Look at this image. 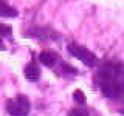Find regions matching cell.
<instances>
[{
  "label": "cell",
  "instance_id": "8",
  "mask_svg": "<svg viewBox=\"0 0 124 116\" xmlns=\"http://www.w3.org/2000/svg\"><path fill=\"white\" fill-rule=\"evenodd\" d=\"M73 98H75V101L78 104H84L85 102V98H84V94H82L81 90H76L75 93H73Z\"/></svg>",
  "mask_w": 124,
  "mask_h": 116
},
{
  "label": "cell",
  "instance_id": "11",
  "mask_svg": "<svg viewBox=\"0 0 124 116\" xmlns=\"http://www.w3.org/2000/svg\"><path fill=\"white\" fill-rule=\"evenodd\" d=\"M121 111H123V113H124V108H123V110H121Z\"/></svg>",
  "mask_w": 124,
  "mask_h": 116
},
{
  "label": "cell",
  "instance_id": "2",
  "mask_svg": "<svg viewBox=\"0 0 124 116\" xmlns=\"http://www.w3.org/2000/svg\"><path fill=\"white\" fill-rule=\"evenodd\" d=\"M68 51L71 54L73 57H76V59H79L82 64H85L87 67H93V65H96V56L93 54L90 50H87L85 46L82 45H78V44H70L68 45Z\"/></svg>",
  "mask_w": 124,
  "mask_h": 116
},
{
  "label": "cell",
  "instance_id": "10",
  "mask_svg": "<svg viewBox=\"0 0 124 116\" xmlns=\"http://www.w3.org/2000/svg\"><path fill=\"white\" fill-rule=\"evenodd\" d=\"M3 48H5V46H3V44H2V42H0V50H3Z\"/></svg>",
  "mask_w": 124,
  "mask_h": 116
},
{
  "label": "cell",
  "instance_id": "7",
  "mask_svg": "<svg viewBox=\"0 0 124 116\" xmlns=\"http://www.w3.org/2000/svg\"><path fill=\"white\" fill-rule=\"evenodd\" d=\"M70 116H90V113L85 108H75L70 111Z\"/></svg>",
  "mask_w": 124,
  "mask_h": 116
},
{
  "label": "cell",
  "instance_id": "5",
  "mask_svg": "<svg viewBox=\"0 0 124 116\" xmlns=\"http://www.w3.org/2000/svg\"><path fill=\"white\" fill-rule=\"evenodd\" d=\"M39 60L44 65H46V67H53L56 64V54L51 53V51H42L39 54Z\"/></svg>",
  "mask_w": 124,
  "mask_h": 116
},
{
  "label": "cell",
  "instance_id": "9",
  "mask_svg": "<svg viewBox=\"0 0 124 116\" xmlns=\"http://www.w3.org/2000/svg\"><path fill=\"white\" fill-rule=\"evenodd\" d=\"M0 36H11V26L0 23Z\"/></svg>",
  "mask_w": 124,
  "mask_h": 116
},
{
  "label": "cell",
  "instance_id": "4",
  "mask_svg": "<svg viewBox=\"0 0 124 116\" xmlns=\"http://www.w3.org/2000/svg\"><path fill=\"white\" fill-rule=\"evenodd\" d=\"M23 74H25V77L28 80L36 82V80H39V77H40V70H39L34 64H30V65L25 67V70H23Z\"/></svg>",
  "mask_w": 124,
  "mask_h": 116
},
{
  "label": "cell",
  "instance_id": "3",
  "mask_svg": "<svg viewBox=\"0 0 124 116\" xmlns=\"http://www.w3.org/2000/svg\"><path fill=\"white\" fill-rule=\"evenodd\" d=\"M30 101L25 96H17L16 99L9 101L6 105V110L11 116H26L30 113Z\"/></svg>",
  "mask_w": 124,
  "mask_h": 116
},
{
  "label": "cell",
  "instance_id": "1",
  "mask_svg": "<svg viewBox=\"0 0 124 116\" xmlns=\"http://www.w3.org/2000/svg\"><path fill=\"white\" fill-rule=\"evenodd\" d=\"M102 93L107 98H119L124 94V65L106 64L96 76Z\"/></svg>",
  "mask_w": 124,
  "mask_h": 116
},
{
  "label": "cell",
  "instance_id": "6",
  "mask_svg": "<svg viewBox=\"0 0 124 116\" xmlns=\"http://www.w3.org/2000/svg\"><path fill=\"white\" fill-rule=\"evenodd\" d=\"M0 17H17V9L6 5L5 2H0Z\"/></svg>",
  "mask_w": 124,
  "mask_h": 116
}]
</instances>
